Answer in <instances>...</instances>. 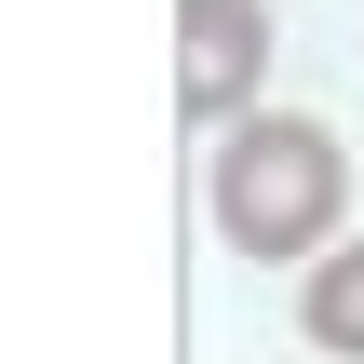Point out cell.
<instances>
[{"label": "cell", "instance_id": "2", "mask_svg": "<svg viewBox=\"0 0 364 364\" xmlns=\"http://www.w3.org/2000/svg\"><path fill=\"white\" fill-rule=\"evenodd\" d=\"M257 81H270V0H176V95H189V122H243L257 108Z\"/></svg>", "mask_w": 364, "mask_h": 364}, {"label": "cell", "instance_id": "3", "mask_svg": "<svg viewBox=\"0 0 364 364\" xmlns=\"http://www.w3.org/2000/svg\"><path fill=\"white\" fill-rule=\"evenodd\" d=\"M297 324H311V351L364 364V243H324V257L297 270Z\"/></svg>", "mask_w": 364, "mask_h": 364}, {"label": "cell", "instance_id": "1", "mask_svg": "<svg viewBox=\"0 0 364 364\" xmlns=\"http://www.w3.org/2000/svg\"><path fill=\"white\" fill-rule=\"evenodd\" d=\"M203 203H216L230 257H297L311 270L338 243V216H351V149L311 108H243L216 135V162H203Z\"/></svg>", "mask_w": 364, "mask_h": 364}]
</instances>
